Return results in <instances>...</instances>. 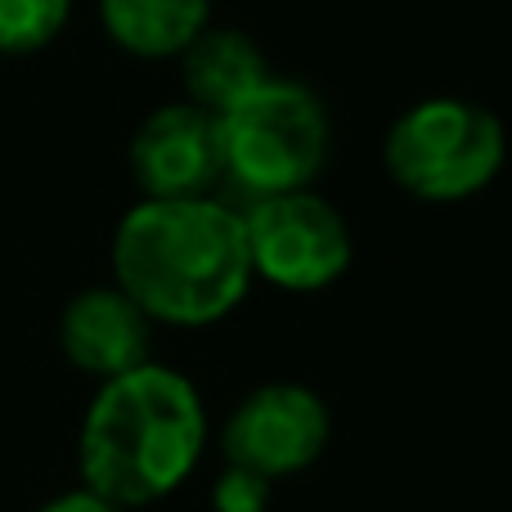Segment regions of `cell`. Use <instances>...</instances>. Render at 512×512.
I'll use <instances>...</instances> for the list:
<instances>
[{
  "label": "cell",
  "instance_id": "11",
  "mask_svg": "<svg viewBox=\"0 0 512 512\" xmlns=\"http://www.w3.org/2000/svg\"><path fill=\"white\" fill-rule=\"evenodd\" d=\"M72 0H0V54H32L63 32Z\"/></svg>",
  "mask_w": 512,
  "mask_h": 512
},
{
  "label": "cell",
  "instance_id": "8",
  "mask_svg": "<svg viewBox=\"0 0 512 512\" xmlns=\"http://www.w3.org/2000/svg\"><path fill=\"white\" fill-rule=\"evenodd\" d=\"M149 337L153 319L117 283L77 292L59 319V346L68 364L99 382L149 364Z\"/></svg>",
  "mask_w": 512,
  "mask_h": 512
},
{
  "label": "cell",
  "instance_id": "9",
  "mask_svg": "<svg viewBox=\"0 0 512 512\" xmlns=\"http://www.w3.org/2000/svg\"><path fill=\"white\" fill-rule=\"evenodd\" d=\"M180 81H185V99L221 117L239 99H248L261 81H270L265 54L256 50L248 32L234 27H207L185 54H180Z\"/></svg>",
  "mask_w": 512,
  "mask_h": 512
},
{
  "label": "cell",
  "instance_id": "6",
  "mask_svg": "<svg viewBox=\"0 0 512 512\" xmlns=\"http://www.w3.org/2000/svg\"><path fill=\"white\" fill-rule=\"evenodd\" d=\"M328 405L301 382H265L248 391L221 432L225 463L265 481L306 472L328 445Z\"/></svg>",
  "mask_w": 512,
  "mask_h": 512
},
{
  "label": "cell",
  "instance_id": "7",
  "mask_svg": "<svg viewBox=\"0 0 512 512\" xmlns=\"http://www.w3.org/2000/svg\"><path fill=\"white\" fill-rule=\"evenodd\" d=\"M131 176L144 198H207L225 176L216 117L189 99L153 108L131 140Z\"/></svg>",
  "mask_w": 512,
  "mask_h": 512
},
{
  "label": "cell",
  "instance_id": "1",
  "mask_svg": "<svg viewBox=\"0 0 512 512\" xmlns=\"http://www.w3.org/2000/svg\"><path fill=\"white\" fill-rule=\"evenodd\" d=\"M113 283L171 328H207L252 288L243 212L221 198H140L113 234Z\"/></svg>",
  "mask_w": 512,
  "mask_h": 512
},
{
  "label": "cell",
  "instance_id": "10",
  "mask_svg": "<svg viewBox=\"0 0 512 512\" xmlns=\"http://www.w3.org/2000/svg\"><path fill=\"white\" fill-rule=\"evenodd\" d=\"M99 23L135 59H180L212 27V0H99Z\"/></svg>",
  "mask_w": 512,
  "mask_h": 512
},
{
  "label": "cell",
  "instance_id": "3",
  "mask_svg": "<svg viewBox=\"0 0 512 512\" xmlns=\"http://www.w3.org/2000/svg\"><path fill=\"white\" fill-rule=\"evenodd\" d=\"M504 126L468 99H423L391 122L382 162L387 176L418 203H463L504 167Z\"/></svg>",
  "mask_w": 512,
  "mask_h": 512
},
{
  "label": "cell",
  "instance_id": "4",
  "mask_svg": "<svg viewBox=\"0 0 512 512\" xmlns=\"http://www.w3.org/2000/svg\"><path fill=\"white\" fill-rule=\"evenodd\" d=\"M221 167L252 198L310 189L328 158V113L297 81H261L248 99L216 117Z\"/></svg>",
  "mask_w": 512,
  "mask_h": 512
},
{
  "label": "cell",
  "instance_id": "12",
  "mask_svg": "<svg viewBox=\"0 0 512 512\" xmlns=\"http://www.w3.org/2000/svg\"><path fill=\"white\" fill-rule=\"evenodd\" d=\"M270 508V481L248 468L225 463V472L212 486V512H265Z\"/></svg>",
  "mask_w": 512,
  "mask_h": 512
},
{
  "label": "cell",
  "instance_id": "2",
  "mask_svg": "<svg viewBox=\"0 0 512 512\" xmlns=\"http://www.w3.org/2000/svg\"><path fill=\"white\" fill-rule=\"evenodd\" d=\"M207 445L198 387L167 364H140L99 382L77 436L81 486L117 508H144L189 481Z\"/></svg>",
  "mask_w": 512,
  "mask_h": 512
},
{
  "label": "cell",
  "instance_id": "13",
  "mask_svg": "<svg viewBox=\"0 0 512 512\" xmlns=\"http://www.w3.org/2000/svg\"><path fill=\"white\" fill-rule=\"evenodd\" d=\"M36 512H122V508L108 504V499L95 495V490L77 486V490H63V495H54L50 504H41Z\"/></svg>",
  "mask_w": 512,
  "mask_h": 512
},
{
  "label": "cell",
  "instance_id": "5",
  "mask_svg": "<svg viewBox=\"0 0 512 512\" xmlns=\"http://www.w3.org/2000/svg\"><path fill=\"white\" fill-rule=\"evenodd\" d=\"M252 279L283 292H324L351 270V225L315 189L256 198L243 212Z\"/></svg>",
  "mask_w": 512,
  "mask_h": 512
}]
</instances>
